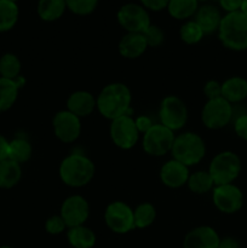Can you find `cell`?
<instances>
[{"instance_id":"1","label":"cell","mask_w":247,"mask_h":248,"mask_svg":"<svg viewBox=\"0 0 247 248\" xmlns=\"http://www.w3.org/2000/svg\"><path fill=\"white\" fill-rule=\"evenodd\" d=\"M131 102L130 89L121 82H113L102 89L96 98V106L102 116L114 120L123 115H130Z\"/></svg>"},{"instance_id":"2","label":"cell","mask_w":247,"mask_h":248,"mask_svg":"<svg viewBox=\"0 0 247 248\" xmlns=\"http://www.w3.org/2000/svg\"><path fill=\"white\" fill-rule=\"evenodd\" d=\"M96 167L86 155L73 153L62 160L60 165V178L65 186L81 188L93 179Z\"/></svg>"},{"instance_id":"3","label":"cell","mask_w":247,"mask_h":248,"mask_svg":"<svg viewBox=\"0 0 247 248\" xmlns=\"http://www.w3.org/2000/svg\"><path fill=\"white\" fill-rule=\"evenodd\" d=\"M218 38L229 50H247V17L241 11L225 14L218 28Z\"/></svg>"},{"instance_id":"4","label":"cell","mask_w":247,"mask_h":248,"mask_svg":"<svg viewBox=\"0 0 247 248\" xmlns=\"http://www.w3.org/2000/svg\"><path fill=\"white\" fill-rule=\"evenodd\" d=\"M171 153L177 161L188 167L194 166L205 157V140L195 132H183L174 138Z\"/></svg>"},{"instance_id":"5","label":"cell","mask_w":247,"mask_h":248,"mask_svg":"<svg viewBox=\"0 0 247 248\" xmlns=\"http://www.w3.org/2000/svg\"><path fill=\"white\" fill-rule=\"evenodd\" d=\"M241 160L234 152L225 150L216 155L208 167V173L216 186L230 184L240 176Z\"/></svg>"},{"instance_id":"6","label":"cell","mask_w":247,"mask_h":248,"mask_svg":"<svg viewBox=\"0 0 247 248\" xmlns=\"http://www.w3.org/2000/svg\"><path fill=\"white\" fill-rule=\"evenodd\" d=\"M173 131L161 124H154L149 131L143 135V150L150 156H164L172 150L174 142Z\"/></svg>"},{"instance_id":"7","label":"cell","mask_w":247,"mask_h":248,"mask_svg":"<svg viewBox=\"0 0 247 248\" xmlns=\"http://www.w3.org/2000/svg\"><path fill=\"white\" fill-rule=\"evenodd\" d=\"M159 118L161 125L174 132L185 126L188 121V108L178 96H166L160 104Z\"/></svg>"},{"instance_id":"8","label":"cell","mask_w":247,"mask_h":248,"mask_svg":"<svg viewBox=\"0 0 247 248\" xmlns=\"http://www.w3.org/2000/svg\"><path fill=\"white\" fill-rule=\"evenodd\" d=\"M104 222L115 234H127L136 228L133 210L124 201H113L107 206Z\"/></svg>"},{"instance_id":"9","label":"cell","mask_w":247,"mask_h":248,"mask_svg":"<svg viewBox=\"0 0 247 248\" xmlns=\"http://www.w3.org/2000/svg\"><path fill=\"white\" fill-rule=\"evenodd\" d=\"M116 18L127 33H143L152 24L148 10L135 2L123 5L116 14Z\"/></svg>"},{"instance_id":"10","label":"cell","mask_w":247,"mask_h":248,"mask_svg":"<svg viewBox=\"0 0 247 248\" xmlns=\"http://www.w3.org/2000/svg\"><path fill=\"white\" fill-rule=\"evenodd\" d=\"M232 118V106L223 97L208 99L201 111V120L210 130L225 127Z\"/></svg>"},{"instance_id":"11","label":"cell","mask_w":247,"mask_h":248,"mask_svg":"<svg viewBox=\"0 0 247 248\" xmlns=\"http://www.w3.org/2000/svg\"><path fill=\"white\" fill-rule=\"evenodd\" d=\"M109 135L114 144L124 150L132 149L139 140V132L136 127L135 119L128 114L111 120Z\"/></svg>"},{"instance_id":"12","label":"cell","mask_w":247,"mask_h":248,"mask_svg":"<svg viewBox=\"0 0 247 248\" xmlns=\"http://www.w3.org/2000/svg\"><path fill=\"white\" fill-rule=\"evenodd\" d=\"M212 200L216 208L225 215H234L239 212L244 205V194L235 184L216 186L213 188Z\"/></svg>"},{"instance_id":"13","label":"cell","mask_w":247,"mask_h":248,"mask_svg":"<svg viewBox=\"0 0 247 248\" xmlns=\"http://www.w3.org/2000/svg\"><path fill=\"white\" fill-rule=\"evenodd\" d=\"M60 216L63 218L68 229L84 225L90 216L89 202L81 195L69 196L62 202Z\"/></svg>"},{"instance_id":"14","label":"cell","mask_w":247,"mask_h":248,"mask_svg":"<svg viewBox=\"0 0 247 248\" xmlns=\"http://www.w3.org/2000/svg\"><path fill=\"white\" fill-rule=\"evenodd\" d=\"M52 128L56 137L63 143H73L80 137L81 120L69 110H61L52 119Z\"/></svg>"},{"instance_id":"15","label":"cell","mask_w":247,"mask_h":248,"mask_svg":"<svg viewBox=\"0 0 247 248\" xmlns=\"http://www.w3.org/2000/svg\"><path fill=\"white\" fill-rule=\"evenodd\" d=\"M220 237L213 228L201 225L191 229L185 235L183 248H218Z\"/></svg>"},{"instance_id":"16","label":"cell","mask_w":247,"mask_h":248,"mask_svg":"<svg viewBox=\"0 0 247 248\" xmlns=\"http://www.w3.org/2000/svg\"><path fill=\"white\" fill-rule=\"evenodd\" d=\"M189 176H190L189 167L174 159L165 162L160 170V179H161L162 184L171 189H177L185 186Z\"/></svg>"},{"instance_id":"17","label":"cell","mask_w":247,"mask_h":248,"mask_svg":"<svg viewBox=\"0 0 247 248\" xmlns=\"http://www.w3.org/2000/svg\"><path fill=\"white\" fill-rule=\"evenodd\" d=\"M96 108V98L89 91H75L67 99V110L80 119L91 115Z\"/></svg>"},{"instance_id":"18","label":"cell","mask_w":247,"mask_h":248,"mask_svg":"<svg viewBox=\"0 0 247 248\" xmlns=\"http://www.w3.org/2000/svg\"><path fill=\"white\" fill-rule=\"evenodd\" d=\"M148 44L142 33H126L119 41V53L127 60H136L147 51Z\"/></svg>"},{"instance_id":"19","label":"cell","mask_w":247,"mask_h":248,"mask_svg":"<svg viewBox=\"0 0 247 248\" xmlns=\"http://www.w3.org/2000/svg\"><path fill=\"white\" fill-rule=\"evenodd\" d=\"M194 17H195L194 21L199 24V27L202 29L203 34L206 35V34H212L215 31H218L223 16L220 15L219 9L217 6L206 4L199 7Z\"/></svg>"},{"instance_id":"20","label":"cell","mask_w":247,"mask_h":248,"mask_svg":"<svg viewBox=\"0 0 247 248\" xmlns=\"http://www.w3.org/2000/svg\"><path fill=\"white\" fill-rule=\"evenodd\" d=\"M222 97L232 103L247 98V80L242 77H232L222 82Z\"/></svg>"},{"instance_id":"21","label":"cell","mask_w":247,"mask_h":248,"mask_svg":"<svg viewBox=\"0 0 247 248\" xmlns=\"http://www.w3.org/2000/svg\"><path fill=\"white\" fill-rule=\"evenodd\" d=\"M65 10V0H39L36 5L38 16L45 22L57 21L64 15Z\"/></svg>"},{"instance_id":"22","label":"cell","mask_w":247,"mask_h":248,"mask_svg":"<svg viewBox=\"0 0 247 248\" xmlns=\"http://www.w3.org/2000/svg\"><path fill=\"white\" fill-rule=\"evenodd\" d=\"M22 178V167L17 162L5 159L0 162V189H11Z\"/></svg>"},{"instance_id":"23","label":"cell","mask_w":247,"mask_h":248,"mask_svg":"<svg viewBox=\"0 0 247 248\" xmlns=\"http://www.w3.org/2000/svg\"><path fill=\"white\" fill-rule=\"evenodd\" d=\"M68 241L74 248H92L96 244V235L85 225L69 228L67 232Z\"/></svg>"},{"instance_id":"24","label":"cell","mask_w":247,"mask_h":248,"mask_svg":"<svg viewBox=\"0 0 247 248\" xmlns=\"http://www.w3.org/2000/svg\"><path fill=\"white\" fill-rule=\"evenodd\" d=\"M199 9L198 0H170L166 10L174 19L184 21L196 14Z\"/></svg>"},{"instance_id":"25","label":"cell","mask_w":247,"mask_h":248,"mask_svg":"<svg viewBox=\"0 0 247 248\" xmlns=\"http://www.w3.org/2000/svg\"><path fill=\"white\" fill-rule=\"evenodd\" d=\"M31 154H33V148L27 138L16 137L12 140H9V157L7 159L21 165L28 161L31 157Z\"/></svg>"},{"instance_id":"26","label":"cell","mask_w":247,"mask_h":248,"mask_svg":"<svg viewBox=\"0 0 247 248\" xmlns=\"http://www.w3.org/2000/svg\"><path fill=\"white\" fill-rule=\"evenodd\" d=\"M18 17L19 9L17 2L0 0V33L11 31L18 22Z\"/></svg>"},{"instance_id":"27","label":"cell","mask_w":247,"mask_h":248,"mask_svg":"<svg viewBox=\"0 0 247 248\" xmlns=\"http://www.w3.org/2000/svg\"><path fill=\"white\" fill-rule=\"evenodd\" d=\"M19 87L15 80L0 77V113L12 108L18 97Z\"/></svg>"},{"instance_id":"28","label":"cell","mask_w":247,"mask_h":248,"mask_svg":"<svg viewBox=\"0 0 247 248\" xmlns=\"http://www.w3.org/2000/svg\"><path fill=\"white\" fill-rule=\"evenodd\" d=\"M186 186L191 193L198 195H203L215 188V183L208 171H196L191 173L186 182Z\"/></svg>"},{"instance_id":"29","label":"cell","mask_w":247,"mask_h":248,"mask_svg":"<svg viewBox=\"0 0 247 248\" xmlns=\"http://www.w3.org/2000/svg\"><path fill=\"white\" fill-rule=\"evenodd\" d=\"M22 64L15 53H4L0 57V77L15 80L21 75Z\"/></svg>"},{"instance_id":"30","label":"cell","mask_w":247,"mask_h":248,"mask_svg":"<svg viewBox=\"0 0 247 248\" xmlns=\"http://www.w3.org/2000/svg\"><path fill=\"white\" fill-rule=\"evenodd\" d=\"M156 218V210L149 202H142L133 210L135 227L138 229H144L150 227Z\"/></svg>"},{"instance_id":"31","label":"cell","mask_w":247,"mask_h":248,"mask_svg":"<svg viewBox=\"0 0 247 248\" xmlns=\"http://www.w3.org/2000/svg\"><path fill=\"white\" fill-rule=\"evenodd\" d=\"M202 29L195 21H186L179 29V38L186 45H195L200 43L203 38Z\"/></svg>"},{"instance_id":"32","label":"cell","mask_w":247,"mask_h":248,"mask_svg":"<svg viewBox=\"0 0 247 248\" xmlns=\"http://www.w3.org/2000/svg\"><path fill=\"white\" fill-rule=\"evenodd\" d=\"M67 9L77 16L91 15L98 6V0H65Z\"/></svg>"},{"instance_id":"33","label":"cell","mask_w":247,"mask_h":248,"mask_svg":"<svg viewBox=\"0 0 247 248\" xmlns=\"http://www.w3.org/2000/svg\"><path fill=\"white\" fill-rule=\"evenodd\" d=\"M142 34L144 35L148 47H159L160 45H162L165 40L164 31L159 26H156V24L152 23Z\"/></svg>"},{"instance_id":"34","label":"cell","mask_w":247,"mask_h":248,"mask_svg":"<svg viewBox=\"0 0 247 248\" xmlns=\"http://www.w3.org/2000/svg\"><path fill=\"white\" fill-rule=\"evenodd\" d=\"M65 228H67V225H65L64 220H63V218L61 217L60 215L52 216V217L48 218L45 223L46 232L51 235L62 234L65 230Z\"/></svg>"},{"instance_id":"35","label":"cell","mask_w":247,"mask_h":248,"mask_svg":"<svg viewBox=\"0 0 247 248\" xmlns=\"http://www.w3.org/2000/svg\"><path fill=\"white\" fill-rule=\"evenodd\" d=\"M203 93H205L206 98L215 99L222 97V84L216 80H210L203 86Z\"/></svg>"},{"instance_id":"36","label":"cell","mask_w":247,"mask_h":248,"mask_svg":"<svg viewBox=\"0 0 247 248\" xmlns=\"http://www.w3.org/2000/svg\"><path fill=\"white\" fill-rule=\"evenodd\" d=\"M234 130L237 137H240L244 140H247V114L240 115L239 118L235 120Z\"/></svg>"},{"instance_id":"37","label":"cell","mask_w":247,"mask_h":248,"mask_svg":"<svg viewBox=\"0 0 247 248\" xmlns=\"http://www.w3.org/2000/svg\"><path fill=\"white\" fill-rule=\"evenodd\" d=\"M140 5L149 11H161L165 10L169 5L170 0H139Z\"/></svg>"},{"instance_id":"38","label":"cell","mask_w":247,"mask_h":248,"mask_svg":"<svg viewBox=\"0 0 247 248\" xmlns=\"http://www.w3.org/2000/svg\"><path fill=\"white\" fill-rule=\"evenodd\" d=\"M135 123H136V127H137L138 132L143 133V135H144L147 131H149L150 128L154 126L152 119H150L149 116H147V115L138 116V118L135 119Z\"/></svg>"},{"instance_id":"39","label":"cell","mask_w":247,"mask_h":248,"mask_svg":"<svg viewBox=\"0 0 247 248\" xmlns=\"http://www.w3.org/2000/svg\"><path fill=\"white\" fill-rule=\"evenodd\" d=\"M218 1L222 10H224L227 14H230V12L240 11L244 0H218Z\"/></svg>"},{"instance_id":"40","label":"cell","mask_w":247,"mask_h":248,"mask_svg":"<svg viewBox=\"0 0 247 248\" xmlns=\"http://www.w3.org/2000/svg\"><path fill=\"white\" fill-rule=\"evenodd\" d=\"M9 157V140L0 135V162Z\"/></svg>"},{"instance_id":"41","label":"cell","mask_w":247,"mask_h":248,"mask_svg":"<svg viewBox=\"0 0 247 248\" xmlns=\"http://www.w3.org/2000/svg\"><path fill=\"white\" fill-rule=\"evenodd\" d=\"M218 248H240V244L234 237H224L219 241Z\"/></svg>"},{"instance_id":"42","label":"cell","mask_w":247,"mask_h":248,"mask_svg":"<svg viewBox=\"0 0 247 248\" xmlns=\"http://www.w3.org/2000/svg\"><path fill=\"white\" fill-rule=\"evenodd\" d=\"M240 11H241L242 14H244L245 16L247 17V0H244V1H242L241 9H240Z\"/></svg>"},{"instance_id":"43","label":"cell","mask_w":247,"mask_h":248,"mask_svg":"<svg viewBox=\"0 0 247 248\" xmlns=\"http://www.w3.org/2000/svg\"><path fill=\"white\" fill-rule=\"evenodd\" d=\"M0 248H14V247H11V246H0Z\"/></svg>"},{"instance_id":"44","label":"cell","mask_w":247,"mask_h":248,"mask_svg":"<svg viewBox=\"0 0 247 248\" xmlns=\"http://www.w3.org/2000/svg\"><path fill=\"white\" fill-rule=\"evenodd\" d=\"M208 1V0H198V2H206Z\"/></svg>"},{"instance_id":"45","label":"cell","mask_w":247,"mask_h":248,"mask_svg":"<svg viewBox=\"0 0 247 248\" xmlns=\"http://www.w3.org/2000/svg\"><path fill=\"white\" fill-rule=\"evenodd\" d=\"M10 1H14V2H17V1H18V0H10Z\"/></svg>"}]
</instances>
